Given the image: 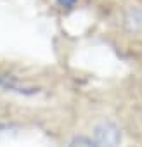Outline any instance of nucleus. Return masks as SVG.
<instances>
[{
	"mask_svg": "<svg viewBox=\"0 0 142 147\" xmlns=\"http://www.w3.org/2000/svg\"><path fill=\"white\" fill-rule=\"evenodd\" d=\"M121 142V131L113 121H101L94 128V144L97 147H118Z\"/></svg>",
	"mask_w": 142,
	"mask_h": 147,
	"instance_id": "nucleus-1",
	"label": "nucleus"
},
{
	"mask_svg": "<svg viewBox=\"0 0 142 147\" xmlns=\"http://www.w3.org/2000/svg\"><path fill=\"white\" fill-rule=\"evenodd\" d=\"M76 2H78V0H57V4H59L61 7H64V9H71Z\"/></svg>",
	"mask_w": 142,
	"mask_h": 147,
	"instance_id": "nucleus-4",
	"label": "nucleus"
},
{
	"mask_svg": "<svg viewBox=\"0 0 142 147\" xmlns=\"http://www.w3.org/2000/svg\"><path fill=\"white\" fill-rule=\"evenodd\" d=\"M123 23L128 33H140L142 31V7H130L125 12Z\"/></svg>",
	"mask_w": 142,
	"mask_h": 147,
	"instance_id": "nucleus-2",
	"label": "nucleus"
},
{
	"mask_svg": "<svg viewBox=\"0 0 142 147\" xmlns=\"http://www.w3.org/2000/svg\"><path fill=\"white\" fill-rule=\"evenodd\" d=\"M68 147H97V145L94 144L92 138H89L85 135H80V137H75L73 140H71Z\"/></svg>",
	"mask_w": 142,
	"mask_h": 147,
	"instance_id": "nucleus-3",
	"label": "nucleus"
}]
</instances>
